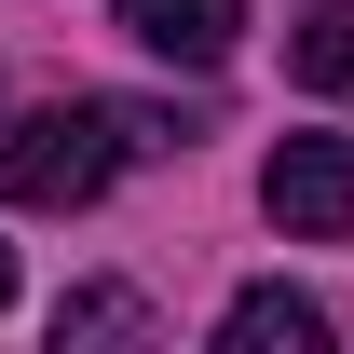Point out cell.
<instances>
[{
    "mask_svg": "<svg viewBox=\"0 0 354 354\" xmlns=\"http://www.w3.org/2000/svg\"><path fill=\"white\" fill-rule=\"evenodd\" d=\"M109 164H123V109H109V95H55L28 123H0V205H28V218L95 205Z\"/></svg>",
    "mask_w": 354,
    "mask_h": 354,
    "instance_id": "cell-1",
    "label": "cell"
},
{
    "mask_svg": "<svg viewBox=\"0 0 354 354\" xmlns=\"http://www.w3.org/2000/svg\"><path fill=\"white\" fill-rule=\"evenodd\" d=\"M259 205H272V232H300V245H354V150L341 136H286L259 164Z\"/></svg>",
    "mask_w": 354,
    "mask_h": 354,
    "instance_id": "cell-2",
    "label": "cell"
},
{
    "mask_svg": "<svg viewBox=\"0 0 354 354\" xmlns=\"http://www.w3.org/2000/svg\"><path fill=\"white\" fill-rule=\"evenodd\" d=\"M109 28L136 55H164V68H218L245 41V0H109Z\"/></svg>",
    "mask_w": 354,
    "mask_h": 354,
    "instance_id": "cell-3",
    "label": "cell"
},
{
    "mask_svg": "<svg viewBox=\"0 0 354 354\" xmlns=\"http://www.w3.org/2000/svg\"><path fill=\"white\" fill-rule=\"evenodd\" d=\"M218 341L232 354H327V313H313L300 286H245V300L218 313Z\"/></svg>",
    "mask_w": 354,
    "mask_h": 354,
    "instance_id": "cell-4",
    "label": "cell"
},
{
    "mask_svg": "<svg viewBox=\"0 0 354 354\" xmlns=\"http://www.w3.org/2000/svg\"><path fill=\"white\" fill-rule=\"evenodd\" d=\"M286 68H300L313 95H354V0H313L300 41H286Z\"/></svg>",
    "mask_w": 354,
    "mask_h": 354,
    "instance_id": "cell-5",
    "label": "cell"
},
{
    "mask_svg": "<svg viewBox=\"0 0 354 354\" xmlns=\"http://www.w3.org/2000/svg\"><path fill=\"white\" fill-rule=\"evenodd\" d=\"M150 313L123 300V286H82V300H55V341H136Z\"/></svg>",
    "mask_w": 354,
    "mask_h": 354,
    "instance_id": "cell-6",
    "label": "cell"
},
{
    "mask_svg": "<svg viewBox=\"0 0 354 354\" xmlns=\"http://www.w3.org/2000/svg\"><path fill=\"white\" fill-rule=\"evenodd\" d=\"M0 300H14V245H0Z\"/></svg>",
    "mask_w": 354,
    "mask_h": 354,
    "instance_id": "cell-7",
    "label": "cell"
}]
</instances>
